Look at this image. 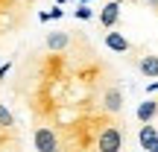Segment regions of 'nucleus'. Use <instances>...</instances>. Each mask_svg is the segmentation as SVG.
<instances>
[{
	"instance_id": "nucleus-17",
	"label": "nucleus",
	"mask_w": 158,
	"mask_h": 152,
	"mask_svg": "<svg viewBox=\"0 0 158 152\" xmlns=\"http://www.w3.org/2000/svg\"><path fill=\"white\" fill-rule=\"evenodd\" d=\"M56 3H59V6H64V3H68V0H56Z\"/></svg>"
},
{
	"instance_id": "nucleus-7",
	"label": "nucleus",
	"mask_w": 158,
	"mask_h": 152,
	"mask_svg": "<svg viewBox=\"0 0 158 152\" xmlns=\"http://www.w3.org/2000/svg\"><path fill=\"white\" fill-rule=\"evenodd\" d=\"M117 21H120V0H108L100 9V27L102 29H114Z\"/></svg>"
},
{
	"instance_id": "nucleus-16",
	"label": "nucleus",
	"mask_w": 158,
	"mask_h": 152,
	"mask_svg": "<svg viewBox=\"0 0 158 152\" xmlns=\"http://www.w3.org/2000/svg\"><path fill=\"white\" fill-rule=\"evenodd\" d=\"M147 3H149V6H152V9H158V0H147Z\"/></svg>"
},
{
	"instance_id": "nucleus-6",
	"label": "nucleus",
	"mask_w": 158,
	"mask_h": 152,
	"mask_svg": "<svg viewBox=\"0 0 158 152\" xmlns=\"http://www.w3.org/2000/svg\"><path fill=\"white\" fill-rule=\"evenodd\" d=\"M106 47H108L111 53H120V56L135 50V47H132V41L126 38L123 32H114V29H108V32H106Z\"/></svg>"
},
{
	"instance_id": "nucleus-18",
	"label": "nucleus",
	"mask_w": 158,
	"mask_h": 152,
	"mask_svg": "<svg viewBox=\"0 0 158 152\" xmlns=\"http://www.w3.org/2000/svg\"><path fill=\"white\" fill-rule=\"evenodd\" d=\"M79 3H91V0H79Z\"/></svg>"
},
{
	"instance_id": "nucleus-10",
	"label": "nucleus",
	"mask_w": 158,
	"mask_h": 152,
	"mask_svg": "<svg viewBox=\"0 0 158 152\" xmlns=\"http://www.w3.org/2000/svg\"><path fill=\"white\" fill-rule=\"evenodd\" d=\"M155 138H158V126H152V123H141V129H138V146L147 152V149L155 143Z\"/></svg>"
},
{
	"instance_id": "nucleus-5",
	"label": "nucleus",
	"mask_w": 158,
	"mask_h": 152,
	"mask_svg": "<svg viewBox=\"0 0 158 152\" xmlns=\"http://www.w3.org/2000/svg\"><path fill=\"white\" fill-rule=\"evenodd\" d=\"M70 38H73V29H53V32L44 35V50H64V47L70 44Z\"/></svg>"
},
{
	"instance_id": "nucleus-12",
	"label": "nucleus",
	"mask_w": 158,
	"mask_h": 152,
	"mask_svg": "<svg viewBox=\"0 0 158 152\" xmlns=\"http://www.w3.org/2000/svg\"><path fill=\"white\" fill-rule=\"evenodd\" d=\"M73 18H76V21H91V9H88V3H79L76 9H73Z\"/></svg>"
},
{
	"instance_id": "nucleus-3",
	"label": "nucleus",
	"mask_w": 158,
	"mask_h": 152,
	"mask_svg": "<svg viewBox=\"0 0 158 152\" xmlns=\"http://www.w3.org/2000/svg\"><path fill=\"white\" fill-rule=\"evenodd\" d=\"M32 146H35V152L59 149V135L50 126H32Z\"/></svg>"
},
{
	"instance_id": "nucleus-14",
	"label": "nucleus",
	"mask_w": 158,
	"mask_h": 152,
	"mask_svg": "<svg viewBox=\"0 0 158 152\" xmlns=\"http://www.w3.org/2000/svg\"><path fill=\"white\" fill-rule=\"evenodd\" d=\"M12 68H15V64H12V62H6V64H0V82H3V79H6V76L12 73Z\"/></svg>"
},
{
	"instance_id": "nucleus-9",
	"label": "nucleus",
	"mask_w": 158,
	"mask_h": 152,
	"mask_svg": "<svg viewBox=\"0 0 158 152\" xmlns=\"http://www.w3.org/2000/svg\"><path fill=\"white\" fill-rule=\"evenodd\" d=\"M138 73L147 76V79H155L158 76V56H155V53H147V56L138 59Z\"/></svg>"
},
{
	"instance_id": "nucleus-15",
	"label": "nucleus",
	"mask_w": 158,
	"mask_h": 152,
	"mask_svg": "<svg viewBox=\"0 0 158 152\" xmlns=\"http://www.w3.org/2000/svg\"><path fill=\"white\" fill-rule=\"evenodd\" d=\"M147 152H158V138H155V143H152V146H149Z\"/></svg>"
},
{
	"instance_id": "nucleus-2",
	"label": "nucleus",
	"mask_w": 158,
	"mask_h": 152,
	"mask_svg": "<svg viewBox=\"0 0 158 152\" xmlns=\"http://www.w3.org/2000/svg\"><path fill=\"white\" fill-rule=\"evenodd\" d=\"M123 146H126V123L117 117L97 135V152H123Z\"/></svg>"
},
{
	"instance_id": "nucleus-13",
	"label": "nucleus",
	"mask_w": 158,
	"mask_h": 152,
	"mask_svg": "<svg viewBox=\"0 0 158 152\" xmlns=\"http://www.w3.org/2000/svg\"><path fill=\"white\" fill-rule=\"evenodd\" d=\"M47 15H50V21H59V18H64V9H62V6L56 3V6H53L50 12H47Z\"/></svg>"
},
{
	"instance_id": "nucleus-8",
	"label": "nucleus",
	"mask_w": 158,
	"mask_h": 152,
	"mask_svg": "<svg viewBox=\"0 0 158 152\" xmlns=\"http://www.w3.org/2000/svg\"><path fill=\"white\" fill-rule=\"evenodd\" d=\"M155 117H158V100H143L141 105H138V111H135L138 123H152Z\"/></svg>"
},
{
	"instance_id": "nucleus-1",
	"label": "nucleus",
	"mask_w": 158,
	"mask_h": 152,
	"mask_svg": "<svg viewBox=\"0 0 158 152\" xmlns=\"http://www.w3.org/2000/svg\"><path fill=\"white\" fill-rule=\"evenodd\" d=\"M12 70V97L23 102L35 126L56 132L62 152H97V135L120 117L100 102L114 73L79 29L64 50L38 47Z\"/></svg>"
},
{
	"instance_id": "nucleus-4",
	"label": "nucleus",
	"mask_w": 158,
	"mask_h": 152,
	"mask_svg": "<svg viewBox=\"0 0 158 152\" xmlns=\"http://www.w3.org/2000/svg\"><path fill=\"white\" fill-rule=\"evenodd\" d=\"M102 108H106L108 114H123V88H120L117 82H108L106 85V91H102Z\"/></svg>"
},
{
	"instance_id": "nucleus-11",
	"label": "nucleus",
	"mask_w": 158,
	"mask_h": 152,
	"mask_svg": "<svg viewBox=\"0 0 158 152\" xmlns=\"http://www.w3.org/2000/svg\"><path fill=\"white\" fill-rule=\"evenodd\" d=\"M18 126H21V123H18V117L9 111V105L0 102V129H3V132H18Z\"/></svg>"
}]
</instances>
